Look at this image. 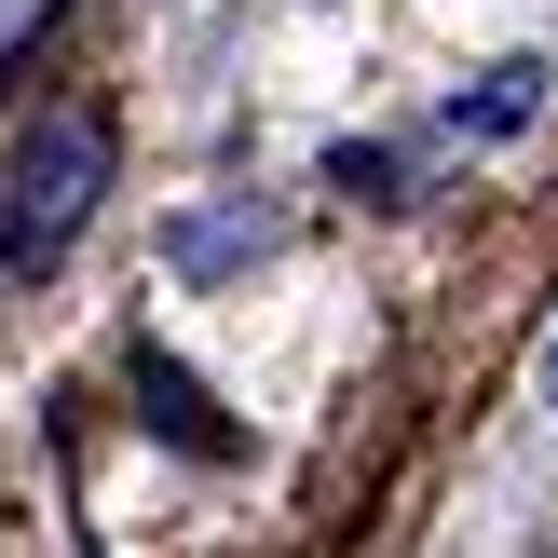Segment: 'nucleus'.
Segmentation results:
<instances>
[{
	"label": "nucleus",
	"mask_w": 558,
	"mask_h": 558,
	"mask_svg": "<svg viewBox=\"0 0 558 558\" xmlns=\"http://www.w3.org/2000/svg\"><path fill=\"white\" fill-rule=\"evenodd\" d=\"M532 109H545V69H532V54H505V69H490L450 123H463V136H505V123H532Z\"/></svg>",
	"instance_id": "obj_2"
},
{
	"label": "nucleus",
	"mask_w": 558,
	"mask_h": 558,
	"mask_svg": "<svg viewBox=\"0 0 558 558\" xmlns=\"http://www.w3.org/2000/svg\"><path fill=\"white\" fill-rule=\"evenodd\" d=\"M96 191H109V123L96 109H41L14 136V163H0V272H54L69 232L96 218Z\"/></svg>",
	"instance_id": "obj_1"
},
{
	"label": "nucleus",
	"mask_w": 558,
	"mask_h": 558,
	"mask_svg": "<svg viewBox=\"0 0 558 558\" xmlns=\"http://www.w3.org/2000/svg\"><path fill=\"white\" fill-rule=\"evenodd\" d=\"M545 409H558V327H545Z\"/></svg>",
	"instance_id": "obj_3"
}]
</instances>
